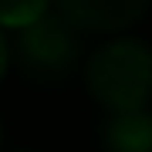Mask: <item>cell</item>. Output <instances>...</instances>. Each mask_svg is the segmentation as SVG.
<instances>
[{"mask_svg": "<svg viewBox=\"0 0 152 152\" xmlns=\"http://www.w3.org/2000/svg\"><path fill=\"white\" fill-rule=\"evenodd\" d=\"M88 88L112 115L139 112L152 98V48L135 37L108 41L85 68Z\"/></svg>", "mask_w": 152, "mask_h": 152, "instance_id": "obj_1", "label": "cell"}, {"mask_svg": "<svg viewBox=\"0 0 152 152\" xmlns=\"http://www.w3.org/2000/svg\"><path fill=\"white\" fill-rule=\"evenodd\" d=\"M78 58H81L78 27H71L61 14H44L34 24L20 27L17 61L34 81H64L78 68Z\"/></svg>", "mask_w": 152, "mask_h": 152, "instance_id": "obj_2", "label": "cell"}, {"mask_svg": "<svg viewBox=\"0 0 152 152\" xmlns=\"http://www.w3.org/2000/svg\"><path fill=\"white\" fill-rule=\"evenodd\" d=\"M149 0H58V14L88 34L125 31L145 14Z\"/></svg>", "mask_w": 152, "mask_h": 152, "instance_id": "obj_3", "label": "cell"}, {"mask_svg": "<svg viewBox=\"0 0 152 152\" xmlns=\"http://www.w3.org/2000/svg\"><path fill=\"white\" fill-rule=\"evenodd\" d=\"M105 145L112 152H152V112H122L105 125Z\"/></svg>", "mask_w": 152, "mask_h": 152, "instance_id": "obj_4", "label": "cell"}, {"mask_svg": "<svg viewBox=\"0 0 152 152\" xmlns=\"http://www.w3.org/2000/svg\"><path fill=\"white\" fill-rule=\"evenodd\" d=\"M48 14V0H0V24L4 27H27Z\"/></svg>", "mask_w": 152, "mask_h": 152, "instance_id": "obj_5", "label": "cell"}, {"mask_svg": "<svg viewBox=\"0 0 152 152\" xmlns=\"http://www.w3.org/2000/svg\"><path fill=\"white\" fill-rule=\"evenodd\" d=\"M4 71H7V41L0 34V78H4Z\"/></svg>", "mask_w": 152, "mask_h": 152, "instance_id": "obj_6", "label": "cell"}]
</instances>
